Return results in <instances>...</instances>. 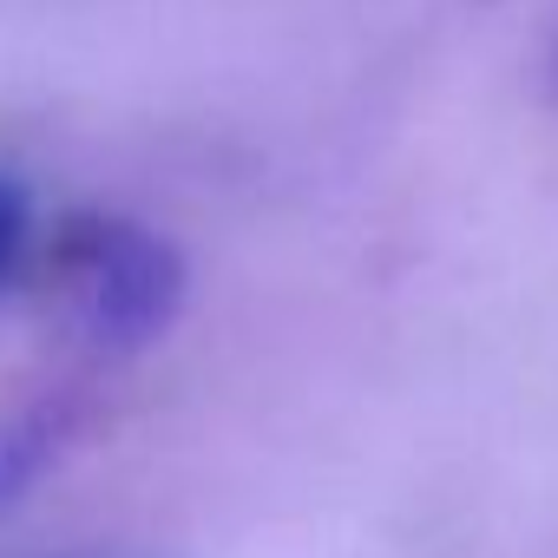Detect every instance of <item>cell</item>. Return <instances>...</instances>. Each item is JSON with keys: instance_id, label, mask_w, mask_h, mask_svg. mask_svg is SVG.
Segmentation results:
<instances>
[{"instance_id": "7a4b0ae2", "label": "cell", "mask_w": 558, "mask_h": 558, "mask_svg": "<svg viewBox=\"0 0 558 558\" xmlns=\"http://www.w3.org/2000/svg\"><path fill=\"white\" fill-rule=\"evenodd\" d=\"M40 256V217H34V197L21 178L0 171V290H14L21 276L34 269Z\"/></svg>"}, {"instance_id": "3957f363", "label": "cell", "mask_w": 558, "mask_h": 558, "mask_svg": "<svg viewBox=\"0 0 558 558\" xmlns=\"http://www.w3.org/2000/svg\"><path fill=\"white\" fill-rule=\"evenodd\" d=\"M545 86H551V99H558V40H551V66H545Z\"/></svg>"}, {"instance_id": "6da1fadb", "label": "cell", "mask_w": 558, "mask_h": 558, "mask_svg": "<svg viewBox=\"0 0 558 558\" xmlns=\"http://www.w3.org/2000/svg\"><path fill=\"white\" fill-rule=\"evenodd\" d=\"M40 263L93 349L132 355L184 310V256L119 210H73L40 236Z\"/></svg>"}]
</instances>
